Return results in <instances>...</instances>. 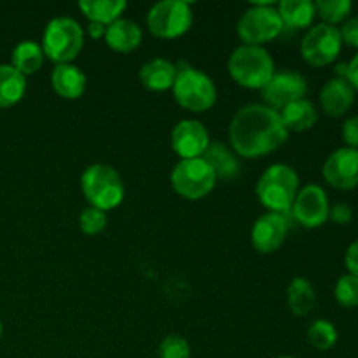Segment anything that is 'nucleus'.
Listing matches in <instances>:
<instances>
[{
	"mask_svg": "<svg viewBox=\"0 0 358 358\" xmlns=\"http://www.w3.org/2000/svg\"><path fill=\"white\" fill-rule=\"evenodd\" d=\"M289 131L280 114L266 105H245L234 114L229 126V140L234 152L255 159L268 156L285 143Z\"/></svg>",
	"mask_w": 358,
	"mask_h": 358,
	"instance_id": "1",
	"label": "nucleus"
},
{
	"mask_svg": "<svg viewBox=\"0 0 358 358\" xmlns=\"http://www.w3.org/2000/svg\"><path fill=\"white\" fill-rule=\"evenodd\" d=\"M299 192V177L287 164H273L261 175L255 194L262 206L273 213L287 215Z\"/></svg>",
	"mask_w": 358,
	"mask_h": 358,
	"instance_id": "2",
	"label": "nucleus"
},
{
	"mask_svg": "<svg viewBox=\"0 0 358 358\" xmlns=\"http://www.w3.org/2000/svg\"><path fill=\"white\" fill-rule=\"evenodd\" d=\"M231 77L247 90H264L275 76V63L269 52L261 45H240L227 63Z\"/></svg>",
	"mask_w": 358,
	"mask_h": 358,
	"instance_id": "3",
	"label": "nucleus"
},
{
	"mask_svg": "<svg viewBox=\"0 0 358 358\" xmlns=\"http://www.w3.org/2000/svg\"><path fill=\"white\" fill-rule=\"evenodd\" d=\"M80 187L93 208L107 212L124 199V184L117 171L108 164H91L80 177Z\"/></svg>",
	"mask_w": 358,
	"mask_h": 358,
	"instance_id": "4",
	"label": "nucleus"
},
{
	"mask_svg": "<svg viewBox=\"0 0 358 358\" xmlns=\"http://www.w3.org/2000/svg\"><path fill=\"white\" fill-rule=\"evenodd\" d=\"M84 34L80 24L72 17H55L45 27L42 35L44 56L56 65L73 62L83 51Z\"/></svg>",
	"mask_w": 358,
	"mask_h": 358,
	"instance_id": "5",
	"label": "nucleus"
},
{
	"mask_svg": "<svg viewBox=\"0 0 358 358\" xmlns=\"http://www.w3.org/2000/svg\"><path fill=\"white\" fill-rule=\"evenodd\" d=\"M171 90L177 103L192 112L210 110L217 101V87L213 80L192 66H177V79Z\"/></svg>",
	"mask_w": 358,
	"mask_h": 358,
	"instance_id": "6",
	"label": "nucleus"
},
{
	"mask_svg": "<svg viewBox=\"0 0 358 358\" xmlns=\"http://www.w3.org/2000/svg\"><path fill=\"white\" fill-rule=\"evenodd\" d=\"M217 177L203 157L182 159L171 171V185L178 196L191 201L206 198L213 191Z\"/></svg>",
	"mask_w": 358,
	"mask_h": 358,
	"instance_id": "7",
	"label": "nucleus"
},
{
	"mask_svg": "<svg viewBox=\"0 0 358 358\" xmlns=\"http://www.w3.org/2000/svg\"><path fill=\"white\" fill-rule=\"evenodd\" d=\"M283 31V23L276 7L257 3L245 10L238 21V35L245 45H261L271 42Z\"/></svg>",
	"mask_w": 358,
	"mask_h": 358,
	"instance_id": "8",
	"label": "nucleus"
},
{
	"mask_svg": "<svg viewBox=\"0 0 358 358\" xmlns=\"http://www.w3.org/2000/svg\"><path fill=\"white\" fill-rule=\"evenodd\" d=\"M192 24L191 6L184 0H164L147 14L150 34L159 38L182 37Z\"/></svg>",
	"mask_w": 358,
	"mask_h": 358,
	"instance_id": "9",
	"label": "nucleus"
},
{
	"mask_svg": "<svg viewBox=\"0 0 358 358\" xmlns=\"http://www.w3.org/2000/svg\"><path fill=\"white\" fill-rule=\"evenodd\" d=\"M343 48V38L339 34V28L331 24H315L308 30L301 42V55L304 62L313 66L331 65L339 56Z\"/></svg>",
	"mask_w": 358,
	"mask_h": 358,
	"instance_id": "10",
	"label": "nucleus"
},
{
	"mask_svg": "<svg viewBox=\"0 0 358 358\" xmlns=\"http://www.w3.org/2000/svg\"><path fill=\"white\" fill-rule=\"evenodd\" d=\"M308 84L301 73L292 72V70H283V72H275L266 87L262 90V96L266 100V107L273 110H282L292 101L303 100L306 96Z\"/></svg>",
	"mask_w": 358,
	"mask_h": 358,
	"instance_id": "11",
	"label": "nucleus"
},
{
	"mask_svg": "<svg viewBox=\"0 0 358 358\" xmlns=\"http://www.w3.org/2000/svg\"><path fill=\"white\" fill-rule=\"evenodd\" d=\"M329 210V199L324 189L311 184L297 192L290 213L301 226L315 229L327 222Z\"/></svg>",
	"mask_w": 358,
	"mask_h": 358,
	"instance_id": "12",
	"label": "nucleus"
},
{
	"mask_svg": "<svg viewBox=\"0 0 358 358\" xmlns=\"http://www.w3.org/2000/svg\"><path fill=\"white\" fill-rule=\"evenodd\" d=\"M210 145V135L205 126L194 119H184L171 131V147L182 159L203 157Z\"/></svg>",
	"mask_w": 358,
	"mask_h": 358,
	"instance_id": "13",
	"label": "nucleus"
},
{
	"mask_svg": "<svg viewBox=\"0 0 358 358\" xmlns=\"http://www.w3.org/2000/svg\"><path fill=\"white\" fill-rule=\"evenodd\" d=\"M324 178L341 191L358 187V150L350 147L334 150L324 164Z\"/></svg>",
	"mask_w": 358,
	"mask_h": 358,
	"instance_id": "14",
	"label": "nucleus"
},
{
	"mask_svg": "<svg viewBox=\"0 0 358 358\" xmlns=\"http://www.w3.org/2000/svg\"><path fill=\"white\" fill-rule=\"evenodd\" d=\"M289 233V220L282 213H264L252 227V245L261 254H273L285 241Z\"/></svg>",
	"mask_w": 358,
	"mask_h": 358,
	"instance_id": "15",
	"label": "nucleus"
},
{
	"mask_svg": "<svg viewBox=\"0 0 358 358\" xmlns=\"http://www.w3.org/2000/svg\"><path fill=\"white\" fill-rule=\"evenodd\" d=\"M320 103L325 114L331 117H341L355 103V90L346 79L336 77L322 87Z\"/></svg>",
	"mask_w": 358,
	"mask_h": 358,
	"instance_id": "16",
	"label": "nucleus"
},
{
	"mask_svg": "<svg viewBox=\"0 0 358 358\" xmlns=\"http://www.w3.org/2000/svg\"><path fill=\"white\" fill-rule=\"evenodd\" d=\"M51 84L56 93L66 100H77L86 91V76L72 63L56 65L51 73Z\"/></svg>",
	"mask_w": 358,
	"mask_h": 358,
	"instance_id": "17",
	"label": "nucleus"
},
{
	"mask_svg": "<svg viewBox=\"0 0 358 358\" xmlns=\"http://www.w3.org/2000/svg\"><path fill=\"white\" fill-rule=\"evenodd\" d=\"M105 42H107L108 48L117 52H131L142 42V30L133 21L119 17L117 21L107 27Z\"/></svg>",
	"mask_w": 358,
	"mask_h": 358,
	"instance_id": "18",
	"label": "nucleus"
},
{
	"mask_svg": "<svg viewBox=\"0 0 358 358\" xmlns=\"http://www.w3.org/2000/svg\"><path fill=\"white\" fill-rule=\"evenodd\" d=\"M175 79H177V66L168 62V59H150L140 69V80L150 91L171 90Z\"/></svg>",
	"mask_w": 358,
	"mask_h": 358,
	"instance_id": "19",
	"label": "nucleus"
},
{
	"mask_svg": "<svg viewBox=\"0 0 358 358\" xmlns=\"http://www.w3.org/2000/svg\"><path fill=\"white\" fill-rule=\"evenodd\" d=\"M278 114L287 131L294 133L308 131V129L313 128L318 119V112L315 105L311 101L304 100V98L303 100L292 101L285 108H282Z\"/></svg>",
	"mask_w": 358,
	"mask_h": 358,
	"instance_id": "20",
	"label": "nucleus"
},
{
	"mask_svg": "<svg viewBox=\"0 0 358 358\" xmlns=\"http://www.w3.org/2000/svg\"><path fill=\"white\" fill-rule=\"evenodd\" d=\"M203 159L212 166L217 178L222 180H233L240 175V161L234 156L231 149H227L224 143L213 142L203 154Z\"/></svg>",
	"mask_w": 358,
	"mask_h": 358,
	"instance_id": "21",
	"label": "nucleus"
},
{
	"mask_svg": "<svg viewBox=\"0 0 358 358\" xmlns=\"http://www.w3.org/2000/svg\"><path fill=\"white\" fill-rule=\"evenodd\" d=\"M276 10H278L283 28H290V30L310 27L317 16L315 2H310V0H283L278 3Z\"/></svg>",
	"mask_w": 358,
	"mask_h": 358,
	"instance_id": "22",
	"label": "nucleus"
},
{
	"mask_svg": "<svg viewBox=\"0 0 358 358\" xmlns=\"http://www.w3.org/2000/svg\"><path fill=\"white\" fill-rule=\"evenodd\" d=\"M79 9L90 20V23H101L108 27L121 17L126 9V2L122 0H83L79 2Z\"/></svg>",
	"mask_w": 358,
	"mask_h": 358,
	"instance_id": "23",
	"label": "nucleus"
},
{
	"mask_svg": "<svg viewBox=\"0 0 358 358\" xmlns=\"http://www.w3.org/2000/svg\"><path fill=\"white\" fill-rule=\"evenodd\" d=\"M27 91V77L21 76L13 65H0V107H13Z\"/></svg>",
	"mask_w": 358,
	"mask_h": 358,
	"instance_id": "24",
	"label": "nucleus"
},
{
	"mask_svg": "<svg viewBox=\"0 0 358 358\" xmlns=\"http://www.w3.org/2000/svg\"><path fill=\"white\" fill-rule=\"evenodd\" d=\"M44 51L41 45L34 41H23L13 49V56H10V65L21 73V76H31V73L38 72L44 63Z\"/></svg>",
	"mask_w": 358,
	"mask_h": 358,
	"instance_id": "25",
	"label": "nucleus"
},
{
	"mask_svg": "<svg viewBox=\"0 0 358 358\" xmlns=\"http://www.w3.org/2000/svg\"><path fill=\"white\" fill-rule=\"evenodd\" d=\"M315 290L306 278H294L287 289V306L297 317H306L315 306Z\"/></svg>",
	"mask_w": 358,
	"mask_h": 358,
	"instance_id": "26",
	"label": "nucleus"
},
{
	"mask_svg": "<svg viewBox=\"0 0 358 358\" xmlns=\"http://www.w3.org/2000/svg\"><path fill=\"white\" fill-rule=\"evenodd\" d=\"M308 341L320 352H327L338 343V331L329 320H317L308 329Z\"/></svg>",
	"mask_w": 358,
	"mask_h": 358,
	"instance_id": "27",
	"label": "nucleus"
},
{
	"mask_svg": "<svg viewBox=\"0 0 358 358\" xmlns=\"http://www.w3.org/2000/svg\"><path fill=\"white\" fill-rule=\"evenodd\" d=\"M315 9L325 24L334 27V24L345 21L352 13V2L350 0H318L315 3Z\"/></svg>",
	"mask_w": 358,
	"mask_h": 358,
	"instance_id": "28",
	"label": "nucleus"
},
{
	"mask_svg": "<svg viewBox=\"0 0 358 358\" xmlns=\"http://www.w3.org/2000/svg\"><path fill=\"white\" fill-rule=\"evenodd\" d=\"M336 301L345 308L358 306V276L345 275L338 280L334 289Z\"/></svg>",
	"mask_w": 358,
	"mask_h": 358,
	"instance_id": "29",
	"label": "nucleus"
},
{
	"mask_svg": "<svg viewBox=\"0 0 358 358\" xmlns=\"http://www.w3.org/2000/svg\"><path fill=\"white\" fill-rule=\"evenodd\" d=\"M79 227L83 229V233L90 234V236L100 234L107 227V213L98 208H93V206H87L86 210L80 212Z\"/></svg>",
	"mask_w": 358,
	"mask_h": 358,
	"instance_id": "30",
	"label": "nucleus"
},
{
	"mask_svg": "<svg viewBox=\"0 0 358 358\" xmlns=\"http://www.w3.org/2000/svg\"><path fill=\"white\" fill-rule=\"evenodd\" d=\"M159 358H191V346L182 336L171 334L161 341Z\"/></svg>",
	"mask_w": 358,
	"mask_h": 358,
	"instance_id": "31",
	"label": "nucleus"
},
{
	"mask_svg": "<svg viewBox=\"0 0 358 358\" xmlns=\"http://www.w3.org/2000/svg\"><path fill=\"white\" fill-rule=\"evenodd\" d=\"M339 34H341L345 44L352 45V48H358V16L345 21V24L339 28Z\"/></svg>",
	"mask_w": 358,
	"mask_h": 358,
	"instance_id": "32",
	"label": "nucleus"
},
{
	"mask_svg": "<svg viewBox=\"0 0 358 358\" xmlns=\"http://www.w3.org/2000/svg\"><path fill=\"white\" fill-rule=\"evenodd\" d=\"M329 217H331L336 224H339V226H346V224L352 222L353 210L352 206L346 205V203H338V205H334L329 210Z\"/></svg>",
	"mask_w": 358,
	"mask_h": 358,
	"instance_id": "33",
	"label": "nucleus"
},
{
	"mask_svg": "<svg viewBox=\"0 0 358 358\" xmlns=\"http://www.w3.org/2000/svg\"><path fill=\"white\" fill-rule=\"evenodd\" d=\"M343 138L348 143L350 149L358 150V115L346 119L343 124Z\"/></svg>",
	"mask_w": 358,
	"mask_h": 358,
	"instance_id": "34",
	"label": "nucleus"
},
{
	"mask_svg": "<svg viewBox=\"0 0 358 358\" xmlns=\"http://www.w3.org/2000/svg\"><path fill=\"white\" fill-rule=\"evenodd\" d=\"M345 262L350 275L358 276V240L353 241V243L348 247V250H346Z\"/></svg>",
	"mask_w": 358,
	"mask_h": 358,
	"instance_id": "35",
	"label": "nucleus"
},
{
	"mask_svg": "<svg viewBox=\"0 0 358 358\" xmlns=\"http://www.w3.org/2000/svg\"><path fill=\"white\" fill-rule=\"evenodd\" d=\"M346 80L352 84L353 90H358V55L348 63V73H346Z\"/></svg>",
	"mask_w": 358,
	"mask_h": 358,
	"instance_id": "36",
	"label": "nucleus"
},
{
	"mask_svg": "<svg viewBox=\"0 0 358 358\" xmlns=\"http://www.w3.org/2000/svg\"><path fill=\"white\" fill-rule=\"evenodd\" d=\"M105 31H107V27L101 23H90V27H87V34L91 38L105 37Z\"/></svg>",
	"mask_w": 358,
	"mask_h": 358,
	"instance_id": "37",
	"label": "nucleus"
},
{
	"mask_svg": "<svg viewBox=\"0 0 358 358\" xmlns=\"http://www.w3.org/2000/svg\"><path fill=\"white\" fill-rule=\"evenodd\" d=\"M2 331H3V329H2V322H0V338H2Z\"/></svg>",
	"mask_w": 358,
	"mask_h": 358,
	"instance_id": "38",
	"label": "nucleus"
},
{
	"mask_svg": "<svg viewBox=\"0 0 358 358\" xmlns=\"http://www.w3.org/2000/svg\"><path fill=\"white\" fill-rule=\"evenodd\" d=\"M278 358H294V357H278Z\"/></svg>",
	"mask_w": 358,
	"mask_h": 358,
	"instance_id": "39",
	"label": "nucleus"
}]
</instances>
